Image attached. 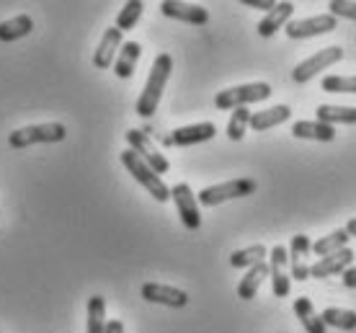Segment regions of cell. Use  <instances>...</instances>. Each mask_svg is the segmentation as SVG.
<instances>
[{"instance_id":"cell-1","label":"cell","mask_w":356,"mask_h":333,"mask_svg":"<svg viewBox=\"0 0 356 333\" xmlns=\"http://www.w3.org/2000/svg\"><path fill=\"white\" fill-rule=\"evenodd\" d=\"M170 72H173V57L165 52L158 54L155 63H152V70H150V75H147V83H145L143 93H140V99H137V106H134V111L143 119H150L152 114L158 111V104H161L163 90L168 86Z\"/></svg>"},{"instance_id":"cell-2","label":"cell","mask_w":356,"mask_h":333,"mask_svg":"<svg viewBox=\"0 0 356 333\" xmlns=\"http://www.w3.org/2000/svg\"><path fill=\"white\" fill-rule=\"evenodd\" d=\"M259 184L253 179H232L225 181V184H214V186H204V189L196 194V202L202 207H217V204H225V202H232V199H243L256 194Z\"/></svg>"},{"instance_id":"cell-3","label":"cell","mask_w":356,"mask_h":333,"mask_svg":"<svg viewBox=\"0 0 356 333\" xmlns=\"http://www.w3.org/2000/svg\"><path fill=\"white\" fill-rule=\"evenodd\" d=\"M274 90L268 83H245V86H232V88H225L214 96V106L220 111H227V108H243L248 104H259V101H266Z\"/></svg>"},{"instance_id":"cell-4","label":"cell","mask_w":356,"mask_h":333,"mask_svg":"<svg viewBox=\"0 0 356 333\" xmlns=\"http://www.w3.org/2000/svg\"><path fill=\"white\" fill-rule=\"evenodd\" d=\"M67 137V129L60 122H47V124H29L21 129H13L8 135V145L13 150H24L29 145H47V143H63Z\"/></svg>"},{"instance_id":"cell-5","label":"cell","mask_w":356,"mask_h":333,"mask_svg":"<svg viewBox=\"0 0 356 333\" xmlns=\"http://www.w3.org/2000/svg\"><path fill=\"white\" fill-rule=\"evenodd\" d=\"M122 163H124L127 171L132 173V179L137 181L140 186H145V191H147V194H150L155 202H168V199H170V189L165 186V181H163L158 173L152 171L147 163L140 161V158H137L132 150H124V153H122Z\"/></svg>"},{"instance_id":"cell-6","label":"cell","mask_w":356,"mask_h":333,"mask_svg":"<svg viewBox=\"0 0 356 333\" xmlns=\"http://www.w3.org/2000/svg\"><path fill=\"white\" fill-rule=\"evenodd\" d=\"M124 137H127V143H129V150H132V153L137 155L140 161L147 163V165H150V168L158 173V176H161V173H168L170 171L168 158H165V155H163L161 150L152 145V140L145 135L143 129H129Z\"/></svg>"},{"instance_id":"cell-7","label":"cell","mask_w":356,"mask_h":333,"mask_svg":"<svg viewBox=\"0 0 356 333\" xmlns=\"http://www.w3.org/2000/svg\"><path fill=\"white\" fill-rule=\"evenodd\" d=\"M341 60H343V49H341V47H325V49H318L312 57L302 60V63L294 67L292 81L307 83V81H312L321 70H328V67H333V65L341 63Z\"/></svg>"},{"instance_id":"cell-8","label":"cell","mask_w":356,"mask_h":333,"mask_svg":"<svg viewBox=\"0 0 356 333\" xmlns=\"http://www.w3.org/2000/svg\"><path fill=\"white\" fill-rule=\"evenodd\" d=\"M339 29V21L330 16V13H321V16L300 18V21H289L284 26L289 39H310V36H323L330 34Z\"/></svg>"},{"instance_id":"cell-9","label":"cell","mask_w":356,"mask_h":333,"mask_svg":"<svg viewBox=\"0 0 356 333\" xmlns=\"http://www.w3.org/2000/svg\"><path fill=\"white\" fill-rule=\"evenodd\" d=\"M289 253L284 245H274L268 253V277H271V289L276 298H286L292 289V277H289Z\"/></svg>"},{"instance_id":"cell-10","label":"cell","mask_w":356,"mask_h":333,"mask_svg":"<svg viewBox=\"0 0 356 333\" xmlns=\"http://www.w3.org/2000/svg\"><path fill=\"white\" fill-rule=\"evenodd\" d=\"M170 199L176 202V209L181 215V222L186 230H199L202 227V212H199V202H196V194L191 191L188 184H176L170 189Z\"/></svg>"},{"instance_id":"cell-11","label":"cell","mask_w":356,"mask_h":333,"mask_svg":"<svg viewBox=\"0 0 356 333\" xmlns=\"http://www.w3.org/2000/svg\"><path fill=\"white\" fill-rule=\"evenodd\" d=\"M147 302H155V305H165V307H186L188 305V295L184 289L168 287V284H158V282H145L143 289H140Z\"/></svg>"},{"instance_id":"cell-12","label":"cell","mask_w":356,"mask_h":333,"mask_svg":"<svg viewBox=\"0 0 356 333\" xmlns=\"http://www.w3.org/2000/svg\"><path fill=\"white\" fill-rule=\"evenodd\" d=\"M163 16L191 24V26H204L209 21V10L204 6H196V3H178V0H163L161 3Z\"/></svg>"},{"instance_id":"cell-13","label":"cell","mask_w":356,"mask_h":333,"mask_svg":"<svg viewBox=\"0 0 356 333\" xmlns=\"http://www.w3.org/2000/svg\"><path fill=\"white\" fill-rule=\"evenodd\" d=\"M348 266H354V251H351V248H341V251L330 253V256L312 263L310 277L312 279H328V277L343 274Z\"/></svg>"},{"instance_id":"cell-14","label":"cell","mask_w":356,"mask_h":333,"mask_svg":"<svg viewBox=\"0 0 356 333\" xmlns=\"http://www.w3.org/2000/svg\"><path fill=\"white\" fill-rule=\"evenodd\" d=\"M217 135V127L212 122H199V124H188V127H178L173 129V135L165 140L168 145H176V147H188V145H199L207 143Z\"/></svg>"},{"instance_id":"cell-15","label":"cell","mask_w":356,"mask_h":333,"mask_svg":"<svg viewBox=\"0 0 356 333\" xmlns=\"http://www.w3.org/2000/svg\"><path fill=\"white\" fill-rule=\"evenodd\" d=\"M312 243H310V238L307 235H294L292 238V243H289V269H292V279L297 282H305V279H310V263L305 261V256L310 253Z\"/></svg>"},{"instance_id":"cell-16","label":"cell","mask_w":356,"mask_h":333,"mask_svg":"<svg viewBox=\"0 0 356 333\" xmlns=\"http://www.w3.org/2000/svg\"><path fill=\"white\" fill-rule=\"evenodd\" d=\"M122 49V31L119 29H106L104 31V39H101V44H98L96 54H93V65H96L98 70H106L111 67L116 60V54Z\"/></svg>"},{"instance_id":"cell-17","label":"cell","mask_w":356,"mask_h":333,"mask_svg":"<svg viewBox=\"0 0 356 333\" xmlns=\"http://www.w3.org/2000/svg\"><path fill=\"white\" fill-rule=\"evenodd\" d=\"M289 117H292V108L284 106V104H279V106L264 108V111H253L248 127L253 132H266L271 127H279V124H284V122H289Z\"/></svg>"},{"instance_id":"cell-18","label":"cell","mask_w":356,"mask_h":333,"mask_svg":"<svg viewBox=\"0 0 356 333\" xmlns=\"http://www.w3.org/2000/svg\"><path fill=\"white\" fill-rule=\"evenodd\" d=\"M292 13H294V6H292V3H276L274 8L268 10V13L264 18H261L259 34L264 36V39L274 36L276 31H279V29H284L286 24H289Z\"/></svg>"},{"instance_id":"cell-19","label":"cell","mask_w":356,"mask_h":333,"mask_svg":"<svg viewBox=\"0 0 356 333\" xmlns=\"http://www.w3.org/2000/svg\"><path fill=\"white\" fill-rule=\"evenodd\" d=\"M292 135L297 140H318V143H333L336 140V127H328L323 122H294L292 124Z\"/></svg>"},{"instance_id":"cell-20","label":"cell","mask_w":356,"mask_h":333,"mask_svg":"<svg viewBox=\"0 0 356 333\" xmlns=\"http://www.w3.org/2000/svg\"><path fill=\"white\" fill-rule=\"evenodd\" d=\"M140 54H143V47L137 44V42H124L122 49H119V54H116V60H114L116 78H122V81L132 78L134 67H137V63H140Z\"/></svg>"},{"instance_id":"cell-21","label":"cell","mask_w":356,"mask_h":333,"mask_svg":"<svg viewBox=\"0 0 356 333\" xmlns=\"http://www.w3.org/2000/svg\"><path fill=\"white\" fill-rule=\"evenodd\" d=\"M266 277H268V263L266 261L250 266V269L245 271V277L241 279V284H238V298L253 300L256 295H259V289H261V284H264Z\"/></svg>"},{"instance_id":"cell-22","label":"cell","mask_w":356,"mask_h":333,"mask_svg":"<svg viewBox=\"0 0 356 333\" xmlns=\"http://www.w3.org/2000/svg\"><path fill=\"white\" fill-rule=\"evenodd\" d=\"M294 316L300 318V323L307 333H325V323H323V318L318 316V310L312 307L310 298H297L294 300Z\"/></svg>"},{"instance_id":"cell-23","label":"cell","mask_w":356,"mask_h":333,"mask_svg":"<svg viewBox=\"0 0 356 333\" xmlns=\"http://www.w3.org/2000/svg\"><path fill=\"white\" fill-rule=\"evenodd\" d=\"M318 114V122L328 127L336 124H356V108L354 106H333V104H323V106L315 108Z\"/></svg>"},{"instance_id":"cell-24","label":"cell","mask_w":356,"mask_h":333,"mask_svg":"<svg viewBox=\"0 0 356 333\" xmlns=\"http://www.w3.org/2000/svg\"><path fill=\"white\" fill-rule=\"evenodd\" d=\"M34 31V18L21 13L16 18H8L0 24V42H16V39H24Z\"/></svg>"},{"instance_id":"cell-25","label":"cell","mask_w":356,"mask_h":333,"mask_svg":"<svg viewBox=\"0 0 356 333\" xmlns=\"http://www.w3.org/2000/svg\"><path fill=\"white\" fill-rule=\"evenodd\" d=\"M348 241H351V235H348L346 230H343V227H339V230H333V233H328L325 238H321V241H315L310 251L315 253V256H321V259H325V256H330V253L341 251V248H348Z\"/></svg>"},{"instance_id":"cell-26","label":"cell","mask_w":356,"mask_h":333,"mask_svg":"<svg viewBox=\"0 0 356 333\" xmlns=\"http://www.w3.org/2000/svg\"><path fill=\"white\" fill-rule=\"evenodd\" d=\"M266 245H248V248H241V251H235L230 256V266L232 269H250V266H256V263L266 261Z\"/></svg>"},{"instance_id":"cell-27","label":"cell","mask_w":356,"mask_h":333,"mask_svg":"<svg viewBox=\"0 0 356 333\" xmlns=\"http://www.w3.org/2000/svg\"><path fill=\"white\" fill-rule=\"evenodd\" d=\"M325 328H339V331H356V313L343 307H325L321 313Z\"/></svg>"},{"instance_id":"cell-28","label":"cell","mask_w":356,"mask_h":333,"mask_svg":"<svg viewBox=\"0 0 356 333\" xmlns=\"http://www.w3.org/2000/svg\"><path fill=\"white\" fill-rule=\"evenodd\" d=\"M106 331V300L101 295H93L88 300V325L86 333H104Z\"/></svg>"},{"instance_id":"cell-29","label":"cell","mask_w":356,"mask_h":333,"mask_svg":"<svg viewBox=\"0 0 356 333\" xmlns=\"http://www.w3.org/2000/svg\"><path fill=\"white\" fill-rule=\"evenodd\" d=\"M145 10V3H140V0H129V3H124V8L119 10V16H116V29L124 34V31H129V29L137 26V21H140V16H143Z\"/></svg>"},{"instance_id":"cell-30","label":"cell","mask_w":356,"mask_h":333,"mask_svg":"<svg viewBox=\"0 0 356 333\" xmlns=\"http://www.w3.org/2000/svg\"><path fill=\"white\" fill-rule=\"evenodd\" d=\"M250 114H253V111H248V106L232 111L230 122H227V137H230L232 143H241L243 137H245L248 124H250Z\"/></svg>"},{"instance_id":"cell-31","label":"cell","mask_w":356,"mask_h":333,"mask_svg":"<svg viewBox=\"0 0 356 333\" xmlns=\"http://www.w3.org/2000/svg\"><path fill=\"white\" fill-rule=\"evenodd\" d=\"M321 86L325 93H356V75H325Z\"/></svg>"},{"instance_id":"cell-32","label":"cell","mask_w":356,"mask_h":333,"mask_svg":"<svg viewBox=\"0 0 356 333\" xmlns=\"http://www.w3.org/2000/svg\"><path fill=\"white\" fill-rule=\"evenodd\" d=\"M330 16L333 18H348V21H356V3H348V0H330L328 3Z\"/></svg>"},{"instance_id":"cell-33","label":"cell","mask_w":356,"mask_h":333,"mask_svg":"<svg viewBox=\"0 0 356 333\" xmlns=\"http://www.w3.org/2000/svg\"><path fill=\"white\" fill-rule=\"evenodd\" d=\"M243 6H248V8H259V10H271L276 3L274 0H243Z\"/></svg>"},{"instance_id":"cell-34","label":"cell","mask_w":356,"mask_h":333,"mask_svg":"<svg viewBox=\"0 0 356 333\" xmlns=\"http://www.w3.org/2000/svg\"><path fill=\"white\" fill-rule=\"evenodd\" d=\"M341 277H343V287L356 289V266H348V269L343 271Z\"/></svg>"},{"instance_id":"cell-35","label":"cell","mask_w":356,"mask_h":333,"mask_svg":"<svg viewBox=\"0 0 356 333\" xmlns=\"http://www.w3.org/2000/svg\"><path fill=\"white\" fill-rule=\"evenodd\" d=\"M104 333H124V323L122 320H106V331Z\"/></svg>"},{"instance_id":"cell-36","label":"cell","mask_w":356,"mask_h":333,"mask_svg":"<svg viewBox=\"0 0 356 333\" xmlns=\"http://www.w3.org/2000/svg\"><path fill=\"white\" fill-rule=\"evenodd\" d=\"M343 230H346V233L351 235V238H356V217H351V220H348L346 227H343Z\"/></svg>"}]
</instances>
